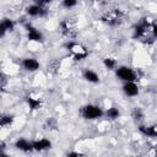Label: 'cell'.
<instances>
[{
	"mask_svg": "<svg viewBox=\"0 0 157 157\" xmlns=\"http://www.w3.org/2000/svg\"><path fill=\"white\" fill-rule=\"evenodd\" d=\"M81 115L86 120H96L104 115V110L96 104H86L81 108Z\"/></svg>",
	"mask_w": 157,
	"mask_h": 157,
	"instance_id": "1",
	"label": "cell"
},
{
	"mask_svg": "<svg viewBox=\"0 0 157 157\" xmlns=\"http://www.w3.org/2000/svg\"><path fill=\"white\" fill-rule=\"evenodd\" d=\"M115 75L117 77L123 81V82H128V81H136L137 80V75L135 72L134 69H131L130 66H126V65H121V66H118L115 69Z\"/></svg>",
	"mask_w": 157,
	"mask_h": 157,
	"instance_id": "2",
	"label": "cell"
},
{
	"mask_svg": "<svg viewBox=\"0 0 157 157\" xmlns=\"http://www.w3.org/2000/svg\"><path fill=\"white\" fill-rule=\"evenodd\" d=\"M25 27H26V31H27V39L29 42L42 43L44 40V36H43V33L39 29H37L32 25H26Z\"/></svg>",
	"mask_w": 157,
	"mask_h": 157,
	"instance_id": "3",
	"label": "cell"
},
{
	"mask_svg": "<svg viewBox=\"0 0 157 157\" xmlns=\"http://www.w3.org/2000/svg\"><path fill=\"white\" fill-rule=\"evenodd\" d=\"M123 92L128 97H136L140 93V88L135 81H128L123 83Z\"/></svg>",
	"mask_w": 157,
	"mask_h": 157,
	"instance_id": "4",
	"label": "cell"
},
{
	"mask_svg": "<svg viewBox=\"0 0 157 157\" xmlns=\"http://www.w3.org/2000/svg\"><path fill=\"white\" fill-rule=\"evenodd\" d=\"M21 66H22V69L26 70V71L34 72V71L39 70L40 64H39V61H38L36 58H25V59L21 61Z\"/></svg>",
	"mask_w": 157,
	"mask_h": 157,
	"instance_id": "5",
	"label": "cell"
},
{
	"mask_svg": "<svg viewBox=\"0 0 157 157\" xmlns=\"http://www.w3.org/2000/svg\"><path fill=\"white\" fill-rule=\"evenodd\" d=\"M25 11L31 17H38V16L40 17V16L45 15V9L43 6H40V5H38V4H34V2L28 5V6H26Z\"/></svg>",
	"mask_w": 157,
	"mask_h": 157,
	"instance_id": "6",
	"label": "cell"
},
{
	"mask_svg": "<svg viewBox=\"0 0 157 157\" xmlns=\"http://www.w3.org/2000/svg\"><path fill=\"white\" fill-rule=\"evenodd\" d=\"M148 26H150V23L146 21V18H142L140 22H137V23L135 25L132 37H134V38H141V37L146 33V31H147Z\"/></svg>",
	"mask_w": 157,
	"mask_h": 157,
	"instance_id": "7",
	"label": "cell"
},
{
	"mask_svg": "<svg viewBox=\"0 0 157 157\" xmlns=\"http://www.w3.org/2000/svg\"><path fill=\"white\" fill-rule=\"evenodd\" d=\"M33 145V150L37 152H42V151H47L52 148V141L49 139H39V140H34L32 141Z\"/></svg>",
	"mask_w": 157,
	"mask_h": 157,
	"instance_id": "8",
	"label": "cell"
},
{
	"mask_svg": "<svg viewBox=\"0 0 157 157\" xmlns=\"http://www.w3.org/2000/svg\"><path fill=\"white\" fill-rule=\"evenodd\" d=\"M15 147L22 152H31V151H34L33 150V145H32V141H28L27 139H23V137H20L15 141Z\"/></svg>",
	"mask_w": 157,
	"mask_h": 157,
	"instance_id": "9",
	"label": "cell"
},
{
	"mask_svg": "<svg viewBox=\"0 0 157 157\" xmlns=\"http://www.w3.org/2000/svg\"><path fill=\"white\" fill-rule=\"evenodd\" d=\"M82 77L85 78V81H87L90 83H99V81H101L99 75L92 69H85L82 72Z\"/></svg>",
	"mask_w": 157,
	"mask_h": 157,
	"instance_id": "10",
	"label": "cell"
},
{
	"mask_svg": "<svg viewBox=\"0 0 157 157\" xmlns=\"http://www.w3.org/2000/svg\"><path fill=\"white\" fill-rule=\"evenodd\" d=\"M13 29H15V21L11 20V18H7V17L2 18V21L0 23V34H1V37L6 32H12Z\"/></svg>",
	"mask_w": 157,
	"mask_h": 157,
	"instance_id": "11",
	"label": "cell"
},
{
	"mask_svg": "<svg viewBox=\"0 0 157 157\" xmlns=\"http://www.w3.org/2000/svg\"><path fill=\"white\" fill-rule=\"evenodd\" d=\"M139 132L142 134L146 137H157V126H145L140 125L139 126Z\"/></svg>",
	"mask_w": 157,
	"mask_h": 157,
	"instance_id": "12",
	"label": "cell"
},
{
	"mask_svg": "<svg viewBox=\"0 0 157 157\" xmlns=\"http://www.w3.org/2000/svg\"><path fill=\"white\" fill-rule=\"evenodd\" d=\"M104 115L107 119H110V120H115L120 117V110L117 108V107H110L108 108L105 112H104Z\"/></svg>",
	"mask_w": 157,
	"mask_h": 157,
	"instance_id": "13",
	"label": "cell"
},
{
	"mask_svg": "<svg viewBox=\"0 0 157 157\" xmlns=\"http://www.w3.org/2000/svg\"><path fill=\"white\" fill-rule=\"evenodd\" d=\"M26 101H27V104H28L29 109H32V110L39 109V108H40V105H42L40 99L34 98V97H32V96H27V97H26Z\"/></svg>",
	"mask_w": 157,
	"mask_h": 157,
	"instance_id": "14",
	"label": "cell"
},
{
	"mask_svg": "<svg viewBox=\"0 0 157 157\" xmlns=\"http://www.w3.org/2000/svg\"><path fill=\"white\" fill-rule=\"evenodd\" d=\"M13 120H15V117H13L12 114H4V115L1 117V119H0V125H1L2 128L10 126V125H12Z\"/></svg>",
	"mask_w": 157,
	"mask_h": 157,
	"instance_id": "15",
	"label": "cell"
},
{
	"mask_svg": "<svg viewBox=\"0 0 157 157\" xmlns=\"http://www.w3.org/2000/svg\"><path fill=\"white\" fill-rule=\"evenodd\" d=\"M103 65L105 66V69L108 70H115L117 69V60L114 58H110V56H107L103 59Z\"/></svg>",
	"mask_w": 157,
	"mask_h": 157,
	"instance_id": "16",
	"label": "cell"
},
{
	"mask_svg": "<svg viewBox=\"0 0 157 157\" xmlns=\"http://www.w3.org/2000/svg\"><path fill=\"white\" fill-rule=\"evenodd\" d=\"M77 2H78V0H61L63 7H65V9H67V10L75 7V6L77 5Z\"/></svg>",
	"mask_w": 157,
	"mask_h": 157,
	"instance_id": "17",
	"label": "cell"
},
{
	"mask_svg": "<svg viewBox=\"0 0 157 157\" xmlns=\"http://www.w3.org/2000/svg\"><path fill=\"white\" fill-rule=\"evenodd\" d=\"M132 118H134L135 120H140V119L144 118V113L141 112L140 108H135V109H134V112H132Z\"/></svg>",
	"mask_w": 157,
	"mask_h": 157,
	"instance_id": "18",
	"label": "cell"
},
{
	"mask_svg": "<svg viewBox=\"0 0 157 157\" xmlns=\"http://www.w3.org/2000/svg\"><path fill=\"white\" fill-rule=\"evenodd\" d=\"M33 2H34V4H38V5H40V6H44V5H47V4H50L52 0H33Z\"/></svg>",
	"mask_w": 157,
	"mask_h": 157,
	"instance_id": "19",
	"label": "cell"
},
{
	"mask_svg": "<svg viewBox=\"0 0 157 157\" xmlns=\"http://www.w3.org/2000/svg\"><path fill=\"white\" fill-rule=\"evenodd\" d=\"M82 155H83V153L76 152V151H71V152H67V153H66L67 157H78V156H82Z\"/></svg>",
	"mask_w": 157,
	"mask_h": 157,
	"instance_id": "20",
	"label": "cell"
},
{
	"mask_svg": "<svg viewBox=\"0 0 157 157\" xmlns=\"http://www.w3.org/2000/svg\"><path fill=\"white\" fill-rule=\"evenodd\" d=\"M152 34L155 38H157V22L153 23V26H152Z\"/></svg>",
	"mask_w": 157,
	"mask_h": 157,
	"instance_id": "21",
	"label": "cell"
},
{
	"mask_svg": "<svg viewBox=\"0 0 157 157\" xmlns=\"http://www.w3.org/2000/svg\"><path fill=\"white\" fill-rule=\"evenodd\" d=\"M91 1H93V2H99V1H102V0H91Z\"/></svg>",
	"mask_w": 157,
	"mask_h": 157,
	"instance_id": "22",
	"label": "cell"
}]
</instances>
